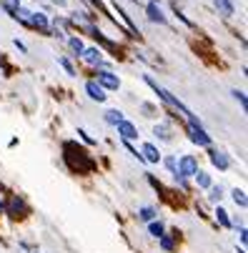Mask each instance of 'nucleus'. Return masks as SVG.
Masks as SVG:
<instances>
[{"mask_svg": "<svg viewBox=\"0 0 248 253\" xmlns=\"http://www.w3.org/2000/svg\"><path fill=\"white\" fill-rule=\"evenodd\" d=\"M63 151H65V163L70 166V171H76V173H91L93 171V158L88 156V151L76 143H63Z\"/></svg>", "mask_w": 248, "mask_h": 253, "instance_id": "1", "label": "nucleus"}, {"mask_svg": "<svg viewBox=\"0 0 248 253\" xmlns=\"http://www.w3.org/2000/svg\"><path fill=\"white\" fill-rule=\"evenodd\" d=\"M188 136H191V141H193V143H198V145H211V136H208L206 130H203L201 121L188 123Z\"/></svg>", "mask_w": 248, "mask_h": 253, "instance_id": "2", "label": "nucleus"}, {"mask_svg": "<svg viewBox=\"0 0 248 253\" xmlns=\"http://www.w3.org/2000/svg\"><path fill=\"white\" fill-rule=\"evenodd\" d=\"M95 83L100 88H108V91H118V88H121V80L115 78L113 73H108V70H98L95 73Z\"/></svg>", "mask_w": 248, "mask_h": 253, "instance_id": "3", "label": "nucleus"}, {"mask_svg": "<svg viewBox=\"0 0 248 253\" xmlns=\"http://www.w3.org/2000/svg\"><path fill=\"white\" fill-rule=\"evenodd\" d=\"M196 171H198V160H196V156H183L181 160H178V175H183V178H188V175H196Z\"/></svg>", "mask_w": 248, "mask_h": 253, "instance_id": "4", "label": "nucleus"}, {"mask_svg": "<svg viewBox=\"0 0 248 253\" xmlns=\"http://www.w3.org/2000/svg\"><path fill=\"white\" fill-rule=\"evenodd\" d=\"M145 13H148V20H151V23L166 25V16H163V10H160L158 0H151V3H148V8H145Z\"/></svg>", "mask_w": 248, "mask_h": 253, "instance_id": "5", "label": "nucleus"}, {"mask_svg": "<svg viewBox=\"0 0 248 253\" xmlns=\"http://www.w3.org/2000/svg\"><path fill=\"white\" fill-rule=\"evenodd\" d=\"M115 128H118V133H121V138H123V141H133V138H138L136 126H133V123H128L125 118H123V121H121L118 126H115Z\"/></svg>", "mask_w": 248, "mask_h": 253, "instance_id": "6", "label": "nucleus"}, {"mask_svg": "<svg viewBox=\"0 0 248 253\" xmlns=\"http://www.w3.org/2000/svg\"><path fill=\"white\" fill-rule=\"evenodd\" d=\"M5 211H8L13 218H23V216H25V203H23L20 198L13 196V198L8 201V208H5Z\"/></svg>", "mask_w": 248, "mask_h": 253, "instance_id": "7", "label": "nucleus"}, {"mask_svg": "<svg viewBox=\"0 0 248 253\" xmlns=\"http://www.w3.org/2000/svg\"><path fill=\"white\" fill-rule=\"evenodd\" d=\"M208 156H211V163H213V166H218L221 171H228V168H231V158H228L226 153H221V151H208Z\"/></svg>", "mask_w": 248, "mask_h": 253, "instance_id": "8", "label": "nucleus"}, {"mask_svg": "<svg viewBox=\"0 0 248 253\" xmlns=\"http://www.w3.org/2000/svg\"><path fill=\"white\" fill-rule=\"evenodd\" d=\"M31 28H38L43 33H50V23L43 13H31Z\"/></svg>", "mask_w": 248, "mask_h": 253, "instance_id": "9", "label": "nucleus"}, {"mask_svg": "<svg viewBox=\"0 0 248 253\" xmlns=\"http://www.w3.org/2000/svg\"><path fill=\"white\" fill-rule=\"evenodd\" d=\"M85 93H88L93 100H98V103H103V100H106V93H103V88H100L95 80H88V83H85Z\"/></svg>", "mask_w": 248, "mask_h": 253, "instance_id": "10", "label": "nucleus"}, {"mask_svg": "<svg viewBox=\"0 0 248 253\" xmlns=\"http://www.w3.org/2000/svg\"><path fill=\"white\" fill-rule=\"evenodd\" d=\"M140 156H143V160H148V163H158V160H160V153H158V148H155L153 143H145Z\"/></svg>", "mask_w": 248, "mask_h": 253, "instance_id": "11", "label": "nucleus"}, {"mask_svg": "<svg viewBox=\"0 0 248 253\" xmlns=\"http://www.w3.org/2000/svg\"><path fill=\"white\" fill-rule=\"evenodd\" d=\"M153 136H155V138H160V141H166V143H168V141H173V130H170L168 126H163V123H158V126L153 128Z\"/></svg>", "mask_w": 248, "mask_h": 253, "instance_id": "12", "label": "nucleus"}, {"mask_svg": "<svg viewBox=\"0 0 248 253\" xmlns=\"http://www.w3.org/2000/svg\"><path fill=\"white\" fill-rule=\"evenodd\" d=\"M80 55L85 58V63H91V65H98L100 63V50L98 48H85Z\"/></svg>", "mask_w": 248, "mask_h": 253, "instance_id": "13", "label": "nucleus"}, {"mask_svg": "<svg viewBox=\"0 0 248 253\" xmlns=\"http://www.w3.org/2000/svg\"><path fill=\"white\" fill-rule=\"evenodd\" d=\"M196 183L201 186V188H211V175L206 173V171H196Z\"/></svg>", "mask_w": 248, "mask_h": 253, "instance_id": "14", "label": "nucleus"}, {"mask_svg": "<svg viewBox=\"0 0 248 253\" xmlns=\"http://www.w3.org/2000/svg\"><path fill=\"white\" fill-rule=\"evenodd\" d=\"M213 3H216V8L221 10L223 16H233V3H231V0H213Z\"/></svg>", "mask_w": 248, "mask_h": 253, "instance_id": "15", "label": "nucleus"}, {"mask_svg": "<svg viewBox=\"0 0 248 253\" xmlns=\"http://www.w3.org/2000/svg\"><path fill=\"white\" fill-rule=\"evenodd\" d=\"M121 121H123V113H121V111H108V113H106V123L118 126Z\"/></svg>", "mask_w": 248, "mask_h": 253, "instance_id": "16", "label": "nucleus"}, {"mask_svg": "<svg viewBox=\"0 0 248 253\" xmlns=\"http://www.w3.org/2000/svg\"><path fill=\"white\" fill-rule=\"evenodd\" d=\"M5 8V13H10V16H16V10L20 8V0H0Z\"/></svg>", "mask_w": 248, "mask_h": 253, "instance_id": "17", "label": "nucleus"}, {"mask_svg": "<svg viewBox=\"0 0 248 253\" xmlns=\"http://www.w3.org/2000/svg\"><path fill=\"white\" fill-rule=\"evenodd\" d=\"M233 201H236L241 208H246V206H248V201H246V193H243L241 188H236V190H233Z\"/></svg>", "mask_w": 248, "mask_h": 253, "instance_id": "18", "label": "nucleus"}, {"mask_svg": "<svg viewBox=\"0 0 248 253\" xmlns=\"http://www.w3.org/2000/svg\"><path fill=\"white\" fill-rule=\"evenodd\" d=\"M68 43H70V48L76 50V55H80V53L85 50V46H83V40H80V38H70Z\"/></svg>", "mask_w": 248, "mask_h": 253, "instance_id": "19", "label": "nucleus"}, {"mask_svg": "<svg viewBox=\"0 0 248 253\" xmlns=\"http://www.w3.org/2000/svg\"><path fill=\"white\" fill-rule=\"evenodd\" d=\"M58 63H61V65L65 68V73H68V76H76V73H78L76 68H73V63L68 61V58H58Z\"/></svg>", "mask_w": 248, "mask_h": 253, "instance_id": "20", "label": "nucleus"}, {"mask_svg": "<svg viewBox=\"0 0 248 253\" xmlns=\"http://www.w3.org/2000/svg\"><path fill=\"white\" fill-rule=\"evenodd\" d=\"M221 196H223V188H221V186H213V188H211V196H208V198H211L213 203H218V201H221Z\"/></svg>", "mask_w": 248, "mask_h": 253, "instance_id": "21", "label": "nucleus"}, {"mask_svg": "<svg viewBox=\"0 0 248 253\" xmlns=\"http://www.w3.org/2000/svg\"><path fill=\"white\" fill-rule=\"evenodd\" d=\"M148 231H151V236L160 238V236H163V223H160V221H158V223H151V228H148Z\"/></svg>", "mask_w": 248, "mask_h": 253, "instance_id": "22", "label": "nucleus"}, {"mask_svg": "<svg viewBox=\"0 0 248 253\" xmlns=\"http://www.w3.org/2000/svg\"><path fill=\"white\" fill-rule=\"evenodd\" d=\"M216 216H218V221H221V226H231V221H228V213L223 211V208H218V211H216Z\"/></svg>", "mask_w": 248, "mask_h": 253, "instance_id": "23", "label": "nucleus"}, {"mask_svg": "<svg viewBox=\"0 0 248 253\" xmlns=\"http://www.w3.org/2000/svg\"><path fill=\"white\" fill-rule=\"evenodd\" d=\"M173 13H176V18H178V20H181V23H186V25H188V28H191V25H193V23H191V20H188V18H186V16H183V13H181V10H178V5H173Z\"/></svg>", "mask_w": 248, "mask_h": 253, "instance_id": "24", "label": "nucleus"}, {"mask_svg": "<svg viewBox=\"0 0 248 253\" xmlns=\"http://www.w3.org/2000/svg\"><path fill=\"white\" fill-rule=\"evenodd\" d=\"M153 216H155L153 208H143V211H140V218H143V221H153Z\"/></svg>", "mask_w": 248, "mask_h": 253, "instance_id": "25", "label": "nucleus"}, {"mask_svg": "<svg viewBox=\"0 0 248 253\" xmlns=\"http://www.w3.org/2000/svg\"><path fill=\"white\" fill-rule=\"evenodd\" d=\"M233 98H236V100L241 103V106H243V108L248 106V103H246V95H243V91H233Z\"/></svg>", "mask_w": 248, "mask_h": 253, "instance_id": "26", "label": "nucleus"}, {"mask_svg": "<svg viewBox=\"0 0 248 253\" xmlns=\"http://www.w3.org/2000/svg\"><path fill=\"white\" fill-rule=\"evenodd\" d=\"M143 111H145L143 115H148V118H151V115H155V108L151 106V103H143Z\"/></svg>", "mask_w": 248, "mask_h": 253, "instance_id": "27", "label": "nucleus"}, {"mask_svg": "<svg viewBox=\"0 0 248 253\" xmlns=\"http://www.w3.org/2000/svg\"><path fill=\"white\" fill-rule=\"evenodd\" d=\"M160 246H163L166 251H173V241H170V238H163V236H160Z\"/></svg>", "mask_w": 248, "mask_h": 253, "instance_id": "28", "label": "nucleus"}, {"mask_svg": "<svg viewBox=\"0 0 248 253\" xmlns=\"http://www.w3.org/2000/svg\"><path fill=\"white\" fill-rule=\"evenodd\" d=\"M166 166H168L173 173H176V158H173V156H170V158H166Z\"/></svg>", "mask_w": 248, "mask_h": 253, "instance_id": "29", "label": "nucleus"}, {"mask_svg": "<svg viewBox=\"0 0 248 253\" xmlns=\"http://www.w3.org/2000/svg\"><path fill=\"white\" fill-rule=\"evenodd\" d=\"M78 133H80V138H83L85 143H93V138H91V136H88V133H85L83 128H78Z\"/></svg>", "mask_w": 248, "mask_h": 253, "instance_id": "30", "label": "nucleus"}, {"mask_svg": "<svg viewBox=\"0 0 248 253\" xmlns=\"http://www.w3.org/2000/svg\"><path fill=\"white\" fill-rule=\"evenodd\" d=\"M16 48H18L20 53H25V43H20V40H16Z\"/></svg>", "mask_w": 248, "mask_h": 253, "instance_id": "31", "label": "nucleus"}, {"mask_svg": "<svg viewBox=\"0 0 248 253\" xmlns=\"http://www.w3.org/2000/svg\"><path fill=\"white\" fill-rule=\"evenodd\" d=\"M91 3H93L95 8H103V3H100V0H91Z\"/></svg>", "mask_w": 248, "mask_h": 253, "instance_id": "32", "label": "nucleus"}, {"mask_svg": "<svg viewBox=\"0 0 248 253\" xmlns=\"http://www.w3.org/2000/svg\"><path fill=\"white\" fill-rule=\"evenodd\" d=\"M53 3H55V5H61V8H63V5H65V0H53Z\"/></svg>", "mask_w": 248, "mask_h": 253, "instance_id": "33", "label": "nucleus"}, {"mask_svg": "<svg viewBox=\"0 0 248 253\" xmlns=\"http://www.w3.org/2000/svg\"><path fill=\"white\" fill-rule=\"evenodd\" d=\"M133 3H138V0H133Z\"/></svg>", "mask_w": 248, "mask_h": 253, "instance_id": "34", "label": "nucleus"}]
</instances>
